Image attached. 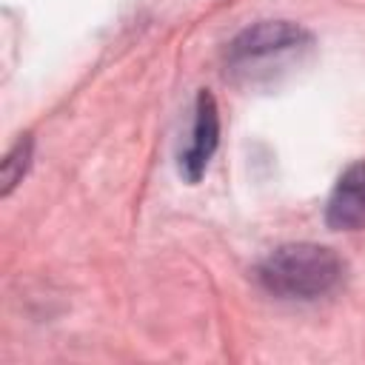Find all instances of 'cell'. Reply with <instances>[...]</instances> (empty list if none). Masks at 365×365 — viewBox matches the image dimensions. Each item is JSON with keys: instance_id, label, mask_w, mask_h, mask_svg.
Instances as JSON below:
<instances>
[{"instance_id": "cell-1", "label": "cell", "mask_w": 365, "mask_h": 365, "mask_svg": "<svg viewBox=\"0 0 365 365\" xmlns=\"http://www.w3.org/2000/svg\"><path fill=\"white\" fill-rule=\"evenodd\" d=\"M257 279L282 299H314L342 279V259L317 242H288L259 262Z\"/></svg>"}, {"instance_id": "cell-2", "label": "cell", "mask_w": 365, "mask_h": 365, "mask_svg": "<svg viewBox=\"0 0 365 365\" xmlns=\"http://www.w3.org/2000/svg\"><path fill=\"white\" fill-rule=\"evenodd\" d=\"M308 43H311V37L305 29L285 23V20H268V23H257V26L245 29L231 43L228 60L234 68H254L259 63H271L285 54H294Z\"/></svg>"}, {"instance_id": "cell-3", "label": "cell", "mask_w": 365, "mask_h": 365, "mask_svg": "<svg viewBox=\"0 0 365 365\" xmlns=\"http://www.w3.org/2000/svg\"><path fill=\"white\" fill-rule=\"evenodd\" d=\"M325 222L336 231L365 228V160L339 174L325 205Z\"/></svg>"}, {"instance_id": "cell-4", "label": "cell", "mask_w": 365, "mask_h": 365, "mask_svg": "<svg viewBox=\"0 0 365 365\" xmlns=\"http://www.w3.org/2000/svg\"><path fill=\"white\" fill-rule=\"evenodd\" d=\"M220 140V117H217V103L208 91H200L197 97V111H194V128H191V143L180 154V171L188 182H197L205 174V165L217 148Z\"/></svg>"}, {"instance_id": "cell-5", "label": "cell", "mask_w": 365, "mask_h": 365, "mask_svg": "<svg viewBox=\"0 0 365 365\" xmlns=\"http://www.w3.org/2000/svg\"><path fill=\"white\" fill-rule=\"evenodd\" d=\"M29 160H31V140L23 137V140L9 151V157L3 160V168H0L3 194H9V191L23 180V174H26V168H29Z\"/></svg>"}]
</instances>
